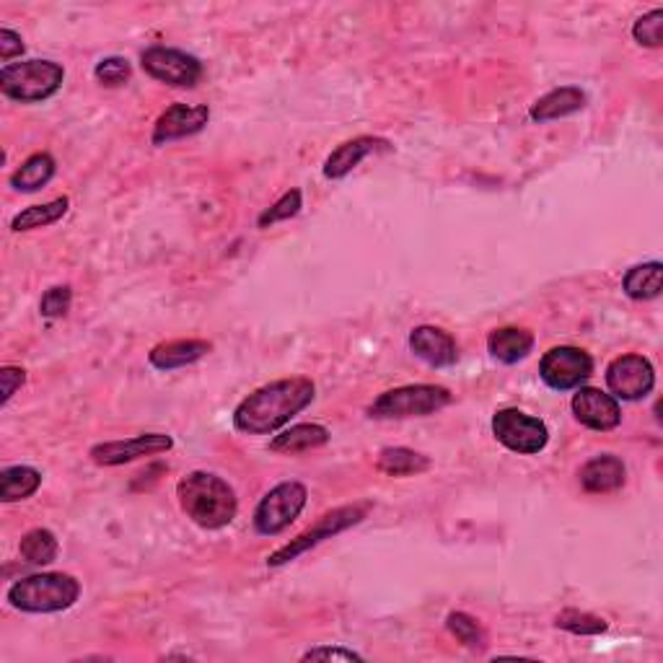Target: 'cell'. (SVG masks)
<instances>
[{
  "label": "cell",
  "mask_w": 663,
  "mask_h": 663,
  "mask_svg": "<svg viewBox=\"0 0 663 663\" xmlns=\"http://www.w3.org/2000/svg\"><path fill=\"white\" fill-rule=\"evenodd\" d=\"M316 387L307 376L280 378L241 399L234 410V428L247 436H270L314 402Z\"/></svg>",
  "instance_id": "cell-1"
},
{
  "label": "cell",
  "mask_w": 663,
  "mask_h": 663,
  "mask_svg": "<svg viewBox=\"0 0 663 663\" xmlns=\"http://www.w3.org/2000/svg\"><path fill=\"white\" fill-rule=\"evenodd\" d=\"M177 498L182 511L202 529L215 531L228 526L239 513V498L226 479L213 472H189L179 479Z\"/></svg>",
  "instance_id": "cell-2"
},
{
  "label": "cell",
  "mask_w": 663,
  "mask_h": 663,
  "mask_svg": "<svg viewBox=\"0 0 663 663\" xmlns=\"http://www.w3.org/2000/svg\"><path fill=\"white\" fill-rule=\"evenodd\" d=\"M80 597V584L67 573H37L16 580L5 593L9 604L26 614L65 612Z\"/></svg>",
  "instance_id": "cell-3"
},
{
  "label": "cell",
  "mask_w": 663,
  "mask_h": 663,
  "mask_svg": "<svg viewBox=\"0 0 663 663\" xmlns=\"http://www.w3.org/2000/svg\"><path fill=\"white\" fill-rule=\"evenodd\" d=\"M65 80V67L52 60H22L0 71V91L18 104H39L55 97Z\"/></svg>",
  "instance_id": "cell-4"
},
{
  "label": "cell",
  "mask_w": 663,
  "mask_h": 663,
  "mask_svg": "<svg viewBox=\"0 0 663 663\" xmlns=\"http://www.w3.org/2000/svg\"><path fill=\"white\" fill-rule=\"evenodd\" d=\"M451 404V391L436 384H410L384 391L368 408L376 421H404V417H425Z\"/></svg>",
  "instance_id": "cell-5"
},
{
  "label": "cell",
  "mask_w": 663,
  "mask_h": 663,
  "mask_svg": "<svg viewBox=\"0 0 663 663\" xmlns=\"http://www.w3.org/2000/svg\"><path fill=\"white\" fill-rule=\"evenodd\" d=\"M365 511H368V505H342V509L324 513V516L316 521L311 529L299 534L293 542H288L286 547H280V550H275L273 554H270L267 567H283V565L293 563V560L301 558L303 552L320 547L324 539H332V537H337V534L348 531L350 526H358L365 518Z\"/></svg>",
  "instance_id": "cell-6"
},
{
  "label": "cell",
  "mask_w": 663,
  "mask_h": 663,
  "mask_svg": "<svg viewBox=\"0 0 663 663\" xmlns=\"http://www.w3.org/2000/svg\"><path fill=\"white\" fill-rule=\"evenodd\" d=\"M309 490L301 483H280L260 500L254 511V529L262 537H277L280 531H286L296 518L301 516V511L307 509Z\"/></svg>",
  "instance_id": "cell-7"
},
{
  "label": "cell",
  "mask_w": 663,
  "mask_h": 663,
  "mask_svg": "<svg viewBox=\"0 0 663 663\" xmlns=\"http://www.w3.org/2000/svg\"><path fill=\"white\" fill-rule=\"evenodd\" d=\"M492 436L509 451L524 453V456L539 453L550 443V430H547V425L539 421V417L526 415V412L516 408L498 410L496 415H492Z\"/></svg>",
  "instance_id": "cell-8"
},
{
  "label": "cell",
  "mask_w": 663,
  "mask_h": 663,
  "mask_svg": "<svg viewBox=\"0 0 663 663\" xmlns=\"http://www.w3.org/2000/svg\"><path fill=\"white\" fill-rule=\"evenodd\" d=\"M140 65L148 76L174 89H192L202 78V63L195 55L174 50V47H148L140 55Z\"/></svg>",
  "instance_id": "cell-9"
},
{
  "label": "cell",
  "mask_w": 663,
  "mask_h": 663,
  "mask_svg": "<svg viewBox=\"0 0 663 663\" xmlns=\"http://www.w3.org/2000/svg\"><path fill=\"white\" fill-rule=\"evenodd\" d=\"M593 374V358L573 345H560L545 353L539 363V376L554 391H571L584 387Z\"/></svg>",
  "instance_id": "cell-10"
},
{
  "label": "cell",
  "mask_w": 663,
  "mask_h": 663,
  "mask_svg": "<svg viewBox=\"0 0 663 663\" xmlns=\"http://www.w3.org/2000/svg\"><path fill=\"white\" fill-rule=\"evenodd\" d=\"M606 387L614 399L622 402H638L646 399L655 387V368L642 355H622L614 358L606 368Z\"/></svg>",
  "instance_id": "cell-11"
},
{
  "label": "cell",
  "mask_w": 663,
  "mask_h": 663,
  "mask_svg": "<svg viewBox=\"0 0 663 663\" xmlns=\"http://www.w3.org/2000/svg\"><path fill=\"white\" fill-rule=\"evenodd\" d=\"M172 446L174 438L166 436V433H143V436L127 438V441L97 443L89 451V456L93 459V464L99 466H120V464H130L135 459L172 451Z\"/></svg>",
  "instance_id": "cell-12"
},
{
  "label": "cell",
  "mask_w": 663,
  "mask_h": 663,
  "mask_svg": "<svg viewBox=\"0 0 663 663\" xmlns=\"http://www.w3.org/2000/svg\"><path fill=\"white\" fill-rule=\"evenodd\" d=\"M208 120H211L208 104H182V101H177L155 120L151 143L166 146L174 143V140L189 138V135H198L200 130H205Z\"/></svg>",
  "instance_id": "cell-13"
},
{
  "label": "cell",
  "mask_w": 663,
  "mask_h": 663,
  "mask_svg": "<svg viewBox=\"0 0 663 663\" xmlns=\"http://www.w3.org/2000/svg\"><path fill=\"white\" fill-rule=\"evenodd\" d=\"M571 408L575 421L591 430L606 433L622 423V408L617 399L597 387H578V391L573 395Z\"/></svg>",
  "instance_id": "cell-14"
},
{
  "label": "cell",
  "mask_w": 663,
  "mask_h": 663,
  "mask_svg": "<svg viewBox=\"0 0 663 663\" xmlns=\"http://www.w3.org/2000/svg\"><path fill=\"white\" fill-rule=\"evenodd\" d=\"M391 143L384 138H374V135H361V138L348 140L340 148H335L324 161V177L327 179H345L361 161L368 159L378 151H389Z\"/></svg>",
  "instance_id": "cell-15"
},
{
  "label": "cell",
  "mask_w": 663,
  "mask_h": 663,
  "mask_svg": "<svg viewBox=\"0 0 663 663\" xmlns=\"http://www.w3.org/2000/svg\"><path fill=\"white\" fill-rule=\"evenodd\" d=\"M410 348L412 353L433 365V368H446V365L459 361L456 340H453L449 332H443L441 327H430V324H423V327L410 332Z\"/></svg>",
  "instance_id": "cell-16"
},
{
  "label": "cell",
  "mask_w": 663,
  "mask_h": 663,
  "mask_svg": "<svg viewBox=\"0 0 663 663\" xmlns=\"http://www.w3.org/2000/svg\"><path fill=\"white\" fill-rule=\"evenodd\" d=\"M580 487L586 492H593V496H606V492L620 490L627 479V470L622 464L620 456L614 453H601V456H593L591 462H586L580 466Z\"/></svg>",
  "instance_id": "cell-17"
},
{
  "label": "cell",
  "mask_w": 663,
  "mask_h": 663,
  "mask_svg": "<svg viewBox=\"0 0 663 663\" xmlns=\"http://www.w3.org/2000/svg\"><path fill=\"white\" fill-rule=\"evenodd\" d=\"M211 350L213 345L208 340H168L155 345L148 353V363L159 371H177L202 361Z\"/></svg>",
  "instance_id": "cell-18"
},
{
  "label": "cell",
  "mask_w": 663,
  "mask_h": 663,
  "mask_svg": "<svg viewBox=\"0 0 663 663\" xmlns=\"http://www.w3.org/2000/svg\"><path fill=\"white\" fill-rule=\"evenodd\" d=\"M586 91H580L578 86H560L545 97H539L531 104L529 117L534 122H552V120H563L567 114L580 112L586 107Z\"/></svg>",
  "instance_id": "cell-19"
},
{
  "label": "cell",
  "mask_w": 663,
  "mask_h": 663,
  "mask_svg": "<svg viewBox=\"0 0 663 663\" xmlns=\"http://www.w3.org/2000/svg\"><path fill=\"white\" fill-rule=\"evenodd\" d=\"M487 350H490V355L496 358V361L513 365L531 353L534 335L529 329L521 327H500L490 332V337H487Z\"/></svg>",
  "instance_id": "cell-20"
},
{
  "label": "cell",
  "mask_w": 663,
  "mask_h": 663,
  "mask_svg": "<svg viewBox=\"0 0 663 663\" xmlns=\"http://www.w3.org/2000/svg\"><path fill=\"white\" fill-rule=\"evenodd\" d=\"M329 443V430L324 425L316 423H301L293 425V428L283 430L280 436H275L270 441V451L275 453H307L314 449H322V446Z\"/></svg>",
  "instance_id": "cell-21"
},
{
  "label": "cell",
  "mask_w": 663,
  "mask_h": 663,
  "mask_svg": "<svg viewBox=\"0 0 663 663\" xmlns=\"http://www.w3.org/2000/svg\"><path fill=\"white\" fill-rule=\"evenodd\" d=\"M622 290L633 301L659 299L663 290V265L661 262H646V265L630 267L627 275L622 277Z\"/></svg>",
  "instance_id": "cell-22"
},
{
  "label": "cell",
  "mask_w": 663,
  "mask_h": 663,
  "mask_svg": "<svg viewBox=\"0 0 663 663\" xmlns=\"http://www.w3.org/2000/svg\"><path fill=\"white\" fill-rule=\"evenodd\" d=\"M55 159L50 153H34L11 174V187L16 192H37L55 177Z\"/></svg>",
  "instance_id": "cell-23"
},
{
  "label": "cell",
  "mask_w": 663,
  "mask_h": 663,
  "mask_svg": "<svg viewBox=\"0 0 663 663\" xmlns=\"http://www.w3.org/2000/svg\"><path fill=\"white\" fill-rule=\"evenodd\" d=\"M39 485H42V472L34 470V466H5V470L0 472V500H3V503L26 500L39 490Z\"/></svg>",
  "instance_id": "cell-24"
},
{
  "label": "cell",
  "mask_w": 663,
  "mask_h": 663,
  "mask_svg": "<svg viewBox=\"0 0 663 663\" xmlns=\"http://www.w3.org/2000/svg\"><path fill=\"white\" fill-rule=\"evenodd\" d=\"M378 472L389 477H410V475H421V472L430 470V459L423 456V453L404 449V446H389L378 453L376 459Z\"/></svg>",
  "instance_id": "cell-25"
},
{
  "label": "cell",
  "mask_w": 663,
  "mask_h": 663,
  "mask_svg": "<svg viewBox=\"0 0 663 663\" xmlns=\"http://www.w3.org/2000/svg\"><path fill=\"white\" fill-rule=\"evenodd\" d=\"M18 552H22L24 563L42 567V565L55 563L60 545H58V537L50 529H32L22 537Z\"/></svg>",
  "instance_id": "cell-26"
},
{
  "label": "cell",
  "mask_w": 663,
  "mask_h": 663,
  "mask_svg": "<svg viewBox=\"0 0 663 663\" xmlns=\"http://www.w3.org/2000/svg\"><path fill=\"white\" fill-rule=\"evenodd\" d=\"M67 205H71V200L58 198L52 202H45V205L26 208V211H22L11 221V228L13 232H34V228L52 226V223H58L67 213Z\"/></svg>",
  "instance_id": "cell-27"
},
{
  "label": "cell",
  "mask_w": 663,
  "mask_h": 663,
  "mask_svg": "<svg viewBox=\"0 0 663 663\" xmlns=\"http://www.w3.org/2000/svg\"><path fill=\"white\" fill-rule=\"evenodd\" d=\"M446 627H449L453 638L462 642V646L472 648V651H483L487 646L483 625H479L475 617H470L466 612H451L449 617H446Z\"/></svg>",
  "instance_id": "cell-28"
},
{
  "label": "cell",
  "mask_w": 663,
  "mask_h": 663,
  "mask_svg": "<svg viewBox=\"0 0 663 663\" xmlns=\"http://www.w3.org/2000/svg\"><path fill=\"white\" fill-rule=\"evenodd\" d=\"M554 625L560 627V630L571 633V635H601L606 633V622L597 617V614H588V612H578V609H565V612L558 614V620H554Z\"/></svg>",
  "instance_id": "cell-29"
},
{
  "label": "cell",
  "mask_w": 663,
  "mask_h": 663,
  "mask_svg": "<svg viewBox=\"0 0 663 663\" xmlns=\"http://www.w3.org/2000/svg\"><path fill=\"white\" fill-rule=\"evenodd\" d=\"M301 208H303L301 189H288V192L275 202V205H270L267 211L257 218V226L267 228V226H275V223H280V221L296 218V215L301 213Z\"/></svg>",
  "instance_id": "cell-30"
},
{
  "label": "cell",
  "mask_w": 663,
  "mask_h": 663,
  "mask_svg": "<svg viewBox=\"0 0 663 663\" xmlns=\"http://www.w3.org/2000/svg\"><path fill=\"white\" fill-rule=\"evenodd\" d=\"M633 37L635 42L642 47H655L663 45V9H653L648 11L646 16H640L638 22L633 26Z\"/></svg>",
  "instance_id": "cell-31"
},
{
  "label": "cell",
  "mask_w": 663,
  "mask_h": 663,
  "mask_svg": "<svg viewBox=\"0 0 663 663\" xmlns=\"http://www.w3.org/2000/svg\"><path fill=\"white\" fill-rule=\"evenodd\" d=\"M93 76L101 86H110V89H117V86H125L133 76V67L127 63V58H104L101 63L93 67Z\"/></svg>",
  "instance_id": "cell-32"
},
{
  "label": "cell",
  "mask_w": 663,
  "mask_h": 663,
  "mask_svg": "<svg viewBox=\"0 0 663 663\" xmlns=\"http://www.w3.org/2000/svg\"><path fill=\"white\" fill-rule=\"evenodd\" d=\"M71 286H52L50 290H45L42 301H39V311H42V316H47V320H58V316H65L71 311Z\"/></svg>",
  "instance_id": "cell-33"
},
{
  "label": "cell",
  "mask_w": 663,
  "mask_h": 663,
  "mask_svg": "<svg viewBox=\"0 0 663 663\" xmlns=\"http://www.w3.org/2000/svg\"><path fill=\"white\" fill-rule=\"evenodd\" d=\"M0 384H3V397H0V402L9 404L11 397L16 395V389H22L26 384V371L18 368V365H3V368H0Z\"/></svg>",
  "instance_id": "cell-34"
},
{
  "label": "cell",
  "mask_w": 663,
  "mask_h": 663,
  "mask_svg": "<svg viewBox=\"0 0 663 663\" xmlns=\"http://www.w3.org/2000/svg\"><path fill=\"white\" fill-rule=\"evenodd\" d=\"M301 661H363L361 653L348 651V648H311L301 655Z\"/></svg>",
  "instance_id": "cell-35"
},
{
  "label": "cell",
  "mask_w": 663,
  "mask_h": 663,
  "mask_svg": "<svg viewBox=\"0 0 663 663\" xmlns=\"http://www.w3.org/2000/svg\"><path fill=\"white\" fill-rule=\"evenodd\" d=\"M18 55H24L22 34L9 29V26H3V29H0V60L9 63V60L18 58Z\"/></svg>",
  "instance_id": "cell-36"
}]
</instances>
